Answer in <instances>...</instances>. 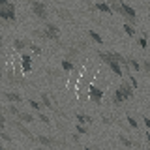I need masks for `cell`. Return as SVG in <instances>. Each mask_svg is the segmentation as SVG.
<instances>
[{
  "label": "cell",
  "mask_w": 150,
  "mask_h": 150,
  "mask_svg": "<svg viewBox=\"0 0 150 150\" xmlns=\"http://www.w3.org/2000/svg\"><path fill=\"white\" fill-rule=\"evenodd\" d=\"M15 4L13 2H6V0H0V19L4 21H15Z\"/></svg>",
  "instance_id": "3957f363"
},
{
  "label": "cell",
  "mask_w": 150,
  "mask_h": 150,
  "mask_svg": "<svg viewBox=\"0 0 150 150\" xmlns=\"http://www.w3.org/2000/svg\"><path fill=\"white\" fill-rule=\"evenodd\" d=\"M126 120H128V124H129V128H133V129H137V128H139V124H137V120H135V118H133V116H129V115H128V116H126Z\"/></svg>",
  "instance_id": "603a6c76"
},
{
  "label": "cell",
  "mask_w": 150,
  "mask_h": 150,
  "mask_svg": "<svg viewBox=\"0 0 150 150\" xmlns=\"http://www.w3.org/2000/svg\"><path fill=\"white\" fill-rule=\"evenodd\" d=\"M137 43H139L141 47H143V49H146V47H148V43H146V38H139V40H137Z\"/></svg>",
  "instance_id": "f1b7e54d"
},
{
  "label": "cell",
  "mask_w": 150,
  "mask_h": 150,
  "mask_svg": "<svg viewBox=\"0 0 150 150\" xmlns=\"http://www.w3.org/2000/svg\"><path fill=\"white\" fill-rule=\"evenodd\" d=\"M17 120L25 122V124H32V122H34V115H32V112H26V111H21V115H19Z\"/></svg>",
  "instance_id": "8fae6325"
},
{
  "label": "cell",
  "mask_w": 150,
  "mask_h": 150,
  "mask_svg": "<svg viewBox=\"0 0 150 150\" xmlns=\"http://www.w3.org/2000/svg\"><path fill=\"white\" fill-rule=\"evenodd\" d=\"M143 122H144V126H146V128H148V131H150V118H146V116H144V118H143Z\"/></svg>",
  "instance_id": "1f68e13d"
},
{
  "label": "cell",
  "mask_w": 150,
  "mask_h": 150,
  "mask_svg": "<svg viewBox=\"0 0 150 150\" xmlns=\"http://www.w3.org/2000/svg\"><path fill=\"white\" fill-rule=\"evenodd\" d=\"M0 137H2V141H9V139H11L8 131H2V133H0Z\"/></svg>",
  "instance_id": "4dcf8cb0"
},
{
  "label": "cell",
  "mask_w": 150,
  "mask_h": 150,
  "mask_svg": "<svg viewBox=\"0 0 150 150\" xmlns=\"http://www.w3.org/2000/svg\"><path fill=\"white\" fill-rule=\"evenodd\" d=\"M41 103H43L45 107H49V109H54V111H56V107L53 105V101H51V98L47 96L45 92H41Z\"/></svg>",
  "instance_id": "2e32d148"
},
{
  "label": "cell",
  "mask_w": 150,
  "mask_h": 150,
  "mask_svg": "<svg viewBox=\"0 0 150 150\" xmlns=\"http://www.w3.org/2000/svg\"><path fill=\"white\" fill-rule=\"evenodd\" d=\"M124 30H126V34H128V36L135 38V26H131V25H128V23H124Z\"/></svg>",
  "instance_id": "44dd1931"
},
{
  "label": "cell",
  "mask_w": 150,
  "mask_h": 150,
  "mask_svg": "<svg viewBox=\"0 0 150 150\" xmlns=\"http://www.w3.org/2000/svg\"><path fill=\"white\" fill-rule=\"evenodd\" d=\"M118 141H120L122 144H124L126 148H131V146H133V141H131V139H128L126 135H118Z\"/></svg>",
  "instance_id": "ffe728a7"
},
{
  "label": "cell",
  "mask_w": 150,
  "mask_h": 150,
  "mask_svg": "<svg viewBox=\"0 0 150 150\" xmlns=\"http://www.w3.org/2000/svg\"><path fill=\"white\" fill-rule=\"evenodd\" d=\"M28 49H30L32 53H36V54H41V49H40L36 43H30V45H28Z\"/></svg>",
  "instance_id": "4316f807"
},
{
  "label": "cell",
  "mask_w": 150,
  "mask_h": 150,
  "mask_svg": "<svg viewBox=\"0 0 150 150\" xmlns=\"http://www.w3.org/2000/svg\"><path fill=\"white\" fill-rule=\"evenodd\" d=\"M58 17L66 19V21H69V19H71V15H69V11H68V9H60V8H58Z\"/></svg>",
  "instance_id": "cb8c5ba5"
},
{
  "label": "cell",
  "mask_w": 150,
  "mask_h": 150,
  "mask_svg": "<svg viewBox=\"0 0 150 150\" xmlns=\"http://www.w3.org/2000/svg\"><path fill=\"white\" fill-rule=\"evenodd\" d=\"M128 64H129V69H135V71H139V69H141V64L133 58V56H128Z\"/></svg>",
  "instance_id": "d6986e66"
},
{
  "label": "cell",
  "mask_w": 150,
  "mask_h": 150,
  "mask_svg": "<svg viewBox=\"0 0 150 150\" xmlns=\"http://www.w3.org/2000/svg\"><path fill=\"white\" fill-rule=\"evenodd\" d=\"M4 112H9V115H13L15 118H19V115H21L19 107H17V105H13V103H8V105L4 107Z\"/></svg>",
  "instance_id": "4fadbf2b"
},
{
  "label": "cell",
  "mask_w": 150,
  "mask_h": 150,
  "mask_svg": "<svg viewBox=\"0 0 150 150\" xmlns=\"http://www.w3.org/2000/svg\"><path fill=\"white\" fill-rule=\"evenodd\" d=\"M34 36L41 38V40H51V41H58L60 40V28L54 23H45L43 30H34Z\"/></svg>",
  "instance_id": "7a4b0ae2"
},
{
  "label": "cell",
  "mask_w": 150,
  "mask_h": 150,
  "mask_svg": "<svg viewBox=\"0 0 150 150\" xmlns=\"http://www.w3.org/2000/svg\"><path fill=\"white\" fill-rule=\"evenodd\" d=\"M38 150H45V148H38Z\"/></svg>",
  "instance_id": "d590c367"
},
{
  "label": "cell",
  "mask_w": 150,
  "mask_h": 150,
  "mask_svg": "<svg viewBox=\"0 0 150 150\" xmlns=\"http://www.w3.org/2000/svg\"><path fill=\"white\" fill-rule=\"evenodd\" d=\"M118 90L126 96V100H131V98L135 96V88H133V84H131L128 79L126 81H120V84H118Z\"/></svg>",
  "instance_id": "8992f818"
},
{
  "label": "cell",
  "mask_w": 150,
  "mask_h": 150,
  "mask_svg": "<svg viewBox=\"0 0 150 150\" xmlns=\"http://www.w3.org/2000/svg\"><path fill=\"white\" fill-rule=\"evenodd\" d=\"M30 9L34 11V15L41 21H47V6L45 2H38V0H32L30 2Z\"/></svg>",
  "instance_id": "277c9868"
},
{
  "label": "cell",
  "mask_w": 150,
  "mask_h": 150,
  "mask_svg": "<svg viewBox=\"0 0 150 150\" xmlns=\"http://www.w3.org/2000/svg\"><path fill=\"white\" fill-rule=\"evenodd\" d=\"M38 116H40V120L41 122H45V124H51V120H49V116L45 115V112H38Z\"/></svg>",
  "instance_id": "83f0119b"
},
{
  "label": "cell",
  "mask_w": 150,
  "mask_h": 150,
  "mask_svg": "<svg viewBox=\"0 0 150 150\" xmlns=\"http://www.w3.org/2000/svg\"><path fill=\"white\" fill-rule=\"evenodd\" d=\"M96 9L98 11H105V13H112V9H111V4L109 2H100V4H96Z\"/></svg>",
  "instance_id": "e0dca14e"
},
{
  "label": "cell",
  "mask_w": 150,
  "mask_h": 150,
  "mask_svg": "<svg viewBox=\"0 0 150 150\" xmlns=\"http://www.w3.org/2000/svg\"><path fill=\"white\" fill-rule=\"evenodd\" d=\"M28 45H30V41H26V40H19V38L13 40V47H15L17 51H25Z\"/></svg>",
  "instance_id": "5bb4252c"
},
{
  "label": "cell",
  "mask_w": 150,
  "mask_h": 150,
  "mask_svg": "<svg viewBox=\"0 0 150 150\" xmlns=\"http://www.w3.org/2000/svg\"><path fill=\"white\" fill-rule=\"evenodd\" d=\"M141 68H143L144 71L150 75V58H148V60H143V62H141Z\"/></svg>",
  "instance_id": "484cf974"
},
{
  "label": "cell",
  "mask_w": 150,
  "mask_h": 150,
  "mask_svg": "<svg viewBox=\"0 0 150 150\" xmlns=\"http://www.w3.org/2000/svg\"><path fill=\"white\" fill-rule=\"evenodd\" d=\"M148 90H150V86H148Z\"/></svg>",
  "instance_id": "8d00e7d4"
},
{
  "label": "cell",
  "mask_w": 150,
  "mask_h": 150,
  "mask_svg": "<svg viewBox=\"0 0 150 150\" xmlns=\"http://www.w3.org/2000/svg\"><path fill=\"white\" fill-rule=\"evenodd\" d=\"M21 60H23V73H28L32 69V56L28 53H23Z\"/></svg>",
  "instance_id": "30bf717a"
},
{
  "label": "cell",
  "mask_w": 150,
  "mask_h": 150,
  "mask_svg": "<svg viewBox=\"0 0 150 150\" xmlns=\"http://www.w3.org/2000/svg\"><path fill=\"white\" fill-rule=\"evenodd\" d=\"M109 4H111L112 11H118L128 25H131V26L137 25V11H135L133 6H129V4H126V2H109Z\"/></svg>",
  "instance_id": "6da1fadb"
},
{
  "label": "cell",
  "mask_w": 150,
  "mask_h": 150,
  "mask_svg": "<svg viewBox=\"0 0 150 150\" xmlns=\"http://www.w3.org/2000/svg\"><path fill=\"white\" fill-rule=\"evenodd\" d=\"M36 141L41 144V148H49V146H60V143H58V141H54V139L47 137V135H36Z\"/></svg>",
  "instance_id": "52a82bcc"
},
{
  "label": "cell",
  "mask_w": 150,
  "mask_h": 150,
  "mask_svg": "<svg viewBox=\"0 0 150 150\" xmlns=\"http://www.w3.org/2000/svg\"><path fill=\"white\" fill-rule=\"evenodd\" d=\"M103 94H105V92H103L98 84H90V86H88V98H90V101L96 103V105H100V103H101Z\"/></svg>",
  "instance_id": "5b68a950"
},
{
  "label": "cell",
  "mask_w": 150,
  "mask_h": 150,
  "mask_svg": "<svg viewBox=\"0 0 150 150\" xmlns=\"http://www.w3.org/2000/svg\"><path fill=\"white\" fill-rule=\"evenodd\" d=\"M2 96H4V100H6L8 103H13V105L23 101V96H21V94H17V92H8V90H6Z\"/></svg>",
  "instance_id": "9c48e42d"
},
{
  "label": "cell",
  "mask_w": 150,
  "mask_h": 150,
  "mask_svg": "<svg viewBox=\"0 0 150 150\" xmlns=\"http://www.w3.org/2000/svg\"><path fill=\"white\" fill-rule=\"evenodd\" d=\"M77 131H79V133H84V135H86V133H88V128H86V126L77 124Z\"/></svg>",
  "instance_id": "f546056e"
},
{
  "label": "cell",
  "mask_w": 150,
  "mask_h": 150,
  "mask_svg": "<svg viewBox=\"0 0 150 150\" xmlns=\"http://www.w3.org/2000/svg\"><path fill=\"white\" fill-rule=\"evenodd\" d=\"M60 66H62V69H64V71H73V69H75V64L71 62V60H68V58L60 60Z\"/></svg>",
  "instance_id": "9a60e30c"
},
{
  "label": "cell",
  "mask_w": 150,
  "mask_h": 150,
  "mask_svg": "<svg viewBox=\"0 0 150 150\" xmlns=\"http://www.w3.org/2000/svg\"><path fill=\"white\" fill-rule=\"evenodd\" d=\"M75 120H77V124H81V126H84V124H92V116H88V115H75Z\"/></svg>",
  "instance_id": "7c38bea8"
},
{
  "label": "cell",
  "mask_w": 150,
  "mask_h": 150,
  "mask_svg": "<svg viewBox=\"0 0 150 150\" xmlns=\"http://www.w3.org/2000/svg\"><path fill=\"white\" fill-rule=\"evenodd\" d=\"M84 150H98V148H94V146H86Z\"/></svg>",
  "instance_id": "836d02e7"
},
{
  "label": "cell",
  "mask_w": 150,
  "mask_h": 150,
  "mask_svg": "<svg viewBox=\"0 0 150 150\" xmlns=\"http://www.w3.org/2000/svg\"><path fill=\"white\" fill-rule=\"evenodd\" d=\"M0 150H9V148H6V146H0Z\"/></svg>",
  "instance_id": "e575fe53"
},
{
  "label": "cell",
  "mask_w": 150,
  "mask_h": 150,
  "mask_svg": "<svg viewBox=\"0 0 150 150\" xmlns=\"http://www.w3.org/2000/svg\"><path fill=\"white\" fill-rule=\"evenodd\" d=\"M144 139H146V143H148V146H150V131H146V133H144Z\"/></svg>",
  "instance_id": "d6a6232c"
},
{
  "label": "cell",
  "mask_w": 150,
  "mask_h": 150,
  "mask_svg": "<svg viewBox=\"0 0 150 150\" xmlns=\"http://www.w3.org/2000/svg\"><path fill=\"white\" fill-rule=\"evenodd\" d=\"M11 124H13V128H15L17 131H21V133H23V135H25V137H26V139H30V141H34V139H36V137H34V135H32V133H30V129H28V128H26V126H25V124H23V122H21V120H17V118H15V120H13V122H11Z\"/></svg>",
  "instance_id": "ba28073f"
},
{
  "label": "cell",
  "mask_w": 150,
  "mask_h": 150,
  "mask_svg": "<svg viewBox=\"0 0 150 150\" xmlns=\"http://www.w3.org/2000/svg\"><path fill=\"white\" fill-rule=\"evenodd\" d=\"M28 105H30L34 111H40V109H41V103H38L36 100H28Z\"/></svg>",
  "instance_id": "d4e9b609"
},
{
  "label": "cell",
  "mask_w": 150,
  "mask_h": 150,
  "mask_svg": "<svg viewBox=\"0 0 150 150\" xmlns=\"http://www.w3.org/2000/svg\"><path fill=\"white\" fill-rule=\"evenodd\" d=\"M66 49H68V60H71L73 56H77V53H79L77 47H66Z\"/></svg>",
  "instance_id": "7402d4cb"
},
{
  "label": "cell",
  "mask_w": 150,
  "mask_h": 150,
  "mask_svg": "<svg viewBox=\"0 0 150 150\" xmlns=\"http://www.w3.org/2000/svg\"><path fill=\"white\" fill-rule=\"evenodd\" d=\"M88 36H90L92 40H94V41H96V43H98V45H103V38H101L100 34H98L96 30H88Z\"/></svg>",
  "instance_id": "ac0fdd59"
}]
</instances>
